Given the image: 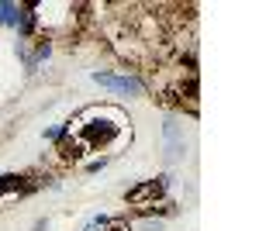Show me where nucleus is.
<instances>
[{
    "label": "nucleus",
    "instance_id": "obj_1",
    "mask_svg": "<svg viewBox=\"0 0 259 231\" xmlns=\"http://www.w3.org/2000/svg\"><path fill=\"white\" fill-rule=\"evenodd\" d=\"M62 142H59V155L66 162H76L90 152H118L132 142V124L128 114L114 107V104H104V107H87L73 121L62 124Z\"/></svg>",
    "mask_w": 259,
    "mask_h": 231
},
{
    "label": "nucleus",
    "instance_id": "obj_2",
    "mask_svg": "<svg viewBox=\"0 0 259 231\" xmlns=\"http://www.w3.org/2000/svg\"><path fill=\"white\" fill-rule=\"evenodd\" d=\"M52 52V38L49 35H28V38L21 41V62H24V69H35L38 62H45Z\"/></svg>",
    "mask_w": 259,
    "mask_h": 231
},
{
    "label": "nucleus",
    "instance_id": "obj_3",
    "mask_svg": "<svg viewBox=\"0 0 259 231\" xmlns=\"http://www.w3.org/2000/svg\"><path fill=\"white\" fill-rule=\"evenodd\" d=\"M94 83H100V86H107V90H114V94H128V97H142V94H145V86H142V79H135V76H114V73H94Z\"/></svg>",
    "mask_w": 259,
    "mask_h": 231
},
{
    "label": "nucleus",
    "instance_id": "obj_4",
    "mask_svg": "<svg viewBox=\"0 0 259 231\" xmlns=\"http://www.w3.org/2000/svg\"><path fill=\"white\" fill-rule=\"evenodd\" d=\"M162 138H166V159L169 162H177L180 155H183V135H180V124L173 121V117H166V124H162Z\"/></svg>",
    "mask_w": 259,
    "mask_h": 231
},
{
    "label": "nucleus",
    "instance_id": "obj_5",
    "mask_svg": "<svg viewBox=\"0 0 259 231\" xmlns=\"http://www.w3.org/2000/svg\"><path fill=\"white\" fill-rule=\"evenodd\" d=\"M162 190H166V179H149V183H142V187H135V190H128V204L142 207V204L156 200Z\"/></svg>",
    "mask_w": 259,
    "mask_h": 231
},
{
    "label": "nucleus",
    "instance_id": "obj_6",
    "mask_svg": "<svg viewBox=\"0 0 259 231\" xmlns=\"http://www.w3.org/2000/svg\"><path fill=\"white\" fill-rule=\"evenodd\" d=\"M28 190H31V183L24 176H14V173L0 176V204H7V200H14V197H21Z\"/></svg>",
    "mask_w": 259,
    "mask_h": 231
},
{
    "label": "nucleus",
    "instance_id": "obj_7",
    "mask_svg": "<svg viewBox=\"0 0 259 231\" xmlns=\"http://www.w3.org/2000/svg\"><path fill=\"white\" fill-rule=\"evenodd\" d=\"M31 231H49V221H45V217H38V221H35V228Z\"/></svg>",
    "mask_w": 259,
    "mask_h": 231
}]
</instances>
